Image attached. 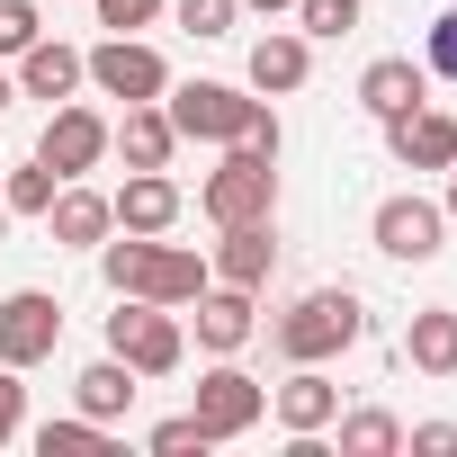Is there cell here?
<instances>
[{
    "instance_id": "20",
    "label": "cell",
    "mask_w": 457,
    "mask_h": 457,
    "mask_svg": "<svg viewBox=\"0 0 457 457\" xmlns=\"http://www.w3.org/2000/svg\"><path fill=\"white\" fill-rule=\"evenodd\" d=\"M270 412H278L287 439H296V430H332V421H341V386H332L323 368H296V377L270 395Z\"/></svg>"
},
{
    "instance_id": "5",
    "label": "cell",
    "mask_w": 457,
    "mask_h": 457,
    "mask_svg": "<svg viewBox=\"0 0 457 457\" xmlns=\"http://www.w3.org/2000/svg\"><path fill=\"white\" fill-rule=\"evenodd\" d=\"M108 350H117L135 377H170V368L188 359V332H179V314H170V305L117 296V314H108Z\"/></svg>"
},
{
    "instance_id": "8",
    "label": "cell",
    "mask_w": 457,
    "mask_h": 457,
    "mask_svg": "<svg viewBox=\"0 0 457 457\" xmlns=\"http://www.w3.org/2000/svg\"><path fill=\"white\" fill-rule=\"evenodd\" d=\"M63 350V305L46 287H10L0 296V368H37Z\"/></svg>"
},
{
    "instance_id": "15",
    "label": "cell",
    "mask_w": 457,
    "mask_h": 457,
    "mask_svg": "<svg viewBox=\"0 0 457 457\" xmlns=\"http://www.w3.org/2000/svg\"><path fill=\"white\" fill-rule=\"evenodd\" d=\"M224 287H270V270H278V234H270V215L261 224H224V243H215V261H206Z\"/></svg>"
},
{
    "instance_id": "12",
    "label": "cell",
    "mask_w": 457,
    "mask_h": 457,
    "mask_svg": "<svg viewBox=\"0 0 457 457\" xmlns=\"http://www.w3.org/2000/svg\"><path fill=\"white\" fill-rule=\"evenodd\" d=\"M37 224H46V234H54L63 252H99V243L117 234V206H108L99 188H81V179H63V188H54V206H46Z\"/></svg>"
},
{
    "instance_id": "16",
    "label": "cell",
    "mask_w": 457,
    "mask_h": 457,
    "mask_svg": "<svg viewBox=\"0 0 457 457\" xmlns=\"http://www.w3.org/2000/svg\"><path fill=\"white\" fill-rule=\"evenodd\" d=\"M305 72H314V37H305V28H270V37H252V90H261V99L305 90Z\"/></svg>"
},
{
    "instance_id": "17",
    "label": "cell",
    "mask_w": 457,
    "mask_h": 457,
    "mask_svg": "<svg viewBox=\"0 0 457 457\" xmlns=\"http://www.w3.org/2000/svg\"><path fill=\"white\" fill-rule=\"evenodd\" d=\"M430 99V63H412V54H377L368 72H359V108L386 126V117H403V108H421Z\"/></svg>"
},
{
    "instance_id": "34",
    "label": "cell",
    "mask_w": 457,
    "mask_h": 457,
    "mask_svg": "<svg viewBox=\"0 0 457 457\" xmlns=\"http://www.w3.org/2000/svg\"><path fill=\"white\" fill-rule=\"evenodd\" d=\"M243 10H261V19H287V10H296V0H243Z\"/></svg>"
},
{
    "instance_id": "13",
    "label": "cell",
    "mask_w": 457,
    "mask_h": 457,
    "mask_svg": "<svg viewBox=\"0 0 457 457\" xmlns=\"http://www.w3.org/2000/svg\"><path fill=\"white\" fill-rule=\"evenodd\" d=\"M252 332H261V305H252V287H224V278H206V287H197V350L234 359Z\"/></svg>"
},
{
    "instance_id": "6",
    "label": "cell",
    "mask_w": 457,
    "mask_h": 457,
    "mask_svg": "<svg viewBox=\"0 0 457 457\" xmlns=\"http://www.w3.org/2000/svg\"><path fill=\"white\" fill-rule=\"evenodd\" d=\"M188 412H197V430L224 448V439L261 430V412H270V386H261V377H243L234 359H224V368H206V377H197V403H188Z\"/></svg>"
},
{
    "instance_id": "22",
    "label": "cell",
    "mask_w": 457,
    "mask_h": 457,
    "mask_svg": "<svg viewBox=\"0 0 457 457\" xmlns=\"http://www.w3.org/2000/svg\"><path fill=\"white\" fill-rule=\"evenodd\" d=\"M403 359L421 377H457V305H421L412 332H403Z\"/></svg>"
},
{
    "instance_id": "27",
    "label": "cell",
    "mask_w": 457,
    "mask_h": 457,
    "mask_svg": "<svg viewBox=\"0 0 457 457\" xmlns=\"http://www.w3.org/2000/svg\"><path fill=\"white\" fill-rule=\"evenodd\" d=\"M37 37H46V10H37V0H0V54L19 63Z\"/></svg>"
},
{
    "instance_id": "10",
    "label": "cell",
    "mask_w": 457,
    "mask_h": 457,
    "mask_svg": "<svg viewBox=\"0 0 457 457\" xmlns=\"http://www.w3.org/2000/svg\"><path fill=\"white\" fill-rule=\"evenodd\" d=\"M37 162H46L54 179L99 170V162H108V117H99V108H81V99H63V108L46 117V135H37Z\"/></svg>"
},
{
    "instance_id": "31",
    "label": "cell",
    "mask_w": 457,
    "mask_h": 457,
    "mask_svg": "<svg viewBox=\"0 0 457 457\" xmlns=\"http://www.w3.org/2000/svg\"><path fill=\"white\" fill-rule=\"evenodd\" d=\"M421 63H430L439 81H457V10H439V19H430V46H421Z\"/></svg>"
},
{
    "instance_id": "35",
    "label": "cell",
    "mask_w": 457,
    "mask_h": 457,
    "mask_svg": "<svg viewBox=\"0 0 457 457\" xmlns=\"http://www.w3.org/2000/svg\"><path fill=\"white\" fill-rule=\"evenodd\" d=\"M10 99H19V81H10V72H0V117H10Z\"/></svg>"
},
{
    "instance_id": "19",
    "label": "cell",
    "mask_w": 457,
    "mask_h": 457,
    "mask_svg": "<svg viewBox=\"0 0 457 457\" xmlns=\"http://www.w3.org/2000/svg\"><path fill=\"white\" fill-rule=\"evenodd\" d=\"M108 206H117V234H170L179 224V179L170 170H126V188Z\"/></svg>"
},
{
    "instance_id": "11",
    "label": "cell",
    "mask_w": 457,
    "mask_h": 457,
    "mask_svg": "<svg viewBox=\"0 0 457 457\" xmlns=\"http://www.w3.org/2000/svg\"><path fill=\"white\" fill-rule=\"evenodd\" d=\"M386 153H395L403 170H448V162H457V117L421 99V108L386 117Z\"/></svg>"
},
{
    "instance_id": "23",
    "label": "cell",
    "mask_w": 457,
    "mask_h": 457,
    "mask_svg": "<svg viewBox=\"0 0 457 457\" xmlns=\"http://www.w3.org/2000/svg\"><path fill=\"white\" fill-rule=\"evenodd\" d=\"M117 439H108V421H90V412H72V421H37V457H108Z\"/></svg>"
},
{
    "instance_id": "33",
    "label": "cell",
    "mask_w": 457,
    "mask_h": 457,
    "mask_svg": "<svg viewBox=\"0 0 457 457\" xmlns=\"http://www.w3.org/2000/svg\"><path fill=\"white\" fill-rule=\"evenodd\" d=\"M403 448L412 457H457V421H421V430H403Z\"/></svg>"
},
{
    "instance_id": "29",
    "label": "cell",
    "mask_w": 457,
    "mask_h": 457,
    "mask_svg": "<svg viewBox=\"0 0 457 457\" xmlns=\"http://www.w3.org/2000/svg\"><path fill=\"white\" fill-rule=\"evenodd\" d=\"M144 448H153V457H206L215 439L197 430V412H179V421H153V439H144Z\"/></svg>"
},
{
    "instance_id": "4",
    "label": "cell",
    "mask_w": 457,
    "mask_h": 457,
    "mask_svg": "<svg viewBox=\"0 0 457 457\" xmlns=\"http://www.w3.org/2000/svg\"><path fill=\"white\" fill-rule=\"evenodd\" d=\"M197 215L215 224H261V215H278V162L270 153H252V144H224V162L197 179Z\"/></svg>"
},
{
    "instance_id": "32",
    "label": "cell",
    "mask_w": 457,
    "mask_h": 457,
    "mask_svg": "<svg viewBox=\"0 0 457 457\" xmlns=\"http://www.w3.org/2000/svg\"><path fill=\"white\" fill-rule=\"evenodd\" d=\"M19 421H28V386H19V368H0V448L19 439Z\"/></svg>"
},
{
    "instance_id": "28",
    "label": "cell",
    "mask_w": 457,
    "mask_h": 457,
    "mask_svg": "<svg viewBox=\"0 0 457 457\" xmlns=\"http://www.w3.org/2000/svg\"><path fill=\"white\" fill-rule=\"evenodd\" d=\"M305 37H350L359 28V0H296V10H287Z\"/></svg>"
},
{
    "instance_id": "30",
    "label": "cell",
    "mask_w": 457,
    "mask_h": 457,
    "mask_svg": "<svg viewBox=\"0 0 457 457\" xmlns=\"http://www.w3.org/2000/svg\"><path fill=\"white\" fill-rule=\"evenodd\" d=\"M153 19H170V0H99V28H108V37H135V28H153Z\"/></svg>"
},
{
    "instance_id": "18",
    "label": "cell",
    "mask_w": 457,
    "mask_h": 457,
    "mask_svg": "<svg viewBox=\"0 0 457 457\" xmlns=\"http://www.w3.org/2000/svg\"><path fill=\"white\" fill-rule=\"evenodd\" d=\"M108 153H126V170H170V153H179L170 108H162V99H135L126 126H108Z\"/></svg>"
},
{
    "instance_id": "38",
    "label": "cell",
    "mask_w": 457,
    "mask_h": 457,
    "mask_svg": "<svg viewBox=\"0 0 457 457\" xmlns=\"http://www.w3.org/2000/svg\"><path fill=\"white\" fill-rule=\"evenodd\" d=\"M448 170H457V162H448Z\"/></svg>"
},
{
    "instance_id": "1",
    "label": "cell",
    "mask_w": 457,
    "mask_h": 457,
    "mask_svg": "<svg viewBox=\"0 0 457 457\" xmlns=\"http://www.w3.org/2000/svg\"><path fill=\"white\" fill-rule=\"evenodd\" d=\"M99 278L117 287V296H144V305H197V287L215 278L188 243H162V234H108L99 243Z\"/></svg>"
},
{
    "instance_id": "3",
    "label": "cell",
    "mask_w": 457,
    "mask_h": 457,
    "mask_svg": "<svg viewBox=\"0 0 457 457\" xmlns=\"http://www.w3.org/2000/svg\"><path fill=\"white\" fill-rule=\"evenodd\" d=\"M359 332H368V305H359L350 287H314V296H296V305L270 323V341H278L287 368H323V359H341Z\"/></svg>"
},
{
    "instance_id": "37",
    "label": "cell",
    "mask_w": 457,
    "mask_h": 457,
    "mask_svg": "<svg viewBox=\"0 0 457 457\" xmlns=\"http://www.w3.org/2000/svg\"><path fill=\"white\" fill-rule=\"evenodd\" d=\"M0 215H10V206H0Z\"/></svg>"
},
{
    "instance_id": "7",
    "label": "cell",
    "mask_w": 457,
    "mask_h": 457,
    "mask_svg": "<svg viewBox=\"0 0 457 457\" xmlns=\"http://www.w3.org/2000/svg\"><path fill=\"white\" fill-rule=\"evenodd\" d=\"M368 234H377L386 261H412V270H421V261L448 252V206H439V197H386V206L368 215Z\"/></svg>"
},
{
    "instance_id": "36",
    "label": "cell",
    "mask_w": 457,
    "mask_h": 457,
    "mask_svg": "<svg viewBox=\"0 0 457 457\" xmlns=\"http://www.w3.org/2000/svg\"><path fill=\"white\" fill-rule=\"evenodd\" d=\"M0 234H10V215H0Z\"/></svg>"
},
{
    "instance_id": "26",
    "label": "cell",
    "mask_w": 457,
    "mask_h": 457,
    "mask_svg": "<svg viewBox=\"0 0 457 457\" xmlns=\"http://www.w3.org/2000/svg\"><path fill=\"white\" fill-rule=\"evenodd\" d=\"M170 19H179L188 37H234V19H243V0H170Z\"/></svg>"
},
{
    "instance_id": "25",
    "label": "cell",
    "mask_w": 457,
    "mask_h": 457,
    "mask_svg": "<svg viewBox=\"0 0 457 457\" xmlns=\"http://www.w3.org/2000/svg\"><path fill=\"white\" fill-rule=\"evenodd\" d=\"M54 188H63V179H54L46 162H19V170H0V206H10V215H46V206H54Z\"/></svg>"
},
{
    "instance_id": "9",
    "label": "cell",
    "mask_w": 457,
    "mask_h": 457,
    "mask_svg": "<svg viewBox=\"0 0 457 457\" xmlns=\"http://www.w3.org/2000/svg\"><path fill=\"white\" fill-rule=\"evenodd\" d=\"M81 63H90L99 99H126V108H135V99H162V90H170V63H162V54H153L144 37H99V46H90Z\"/></svg>"
},
{
    "instance_id": "21",
    "label": "cell",
    "mask_w": 457,
    "mask_h": 457,
    "mask_svg": "<svg viewBox=\"0 0 457 457\" xmlns=\"http://www.w3.org/2000/svg\"><path fill=\"white\" fill-rule=\"evenodd\" d=\"M135 386H144V377H135V368H126L117 350H108V359H90V368L72 377V403H81L90 421H117V412L135 403Z\"/></svg>"
},
{
    "instance_id": "24",
    "label": "cell",
    "mask_w": 457,
    "mask_h": 457,
    "mask_svg": "<svg viewBox=\"0 0 457 457\" xmlns=\"http://www.w3.org/2000/svg\"><path fill=\"white\" fill-rule=\"evenodd\" d=\"M332 430H341V457H395V448H403V421L377 412V403H368V412H341Z\"/></svg>"
},
{
    "instance_id": "14",
    "label": "cell",
    "mask_w": 457,
    "mask_h": 457,
    "mask_svg": "<svg viewBox=\"0 0 457 457\" xmlns=\"http://www.w3.org/2000/svg\"><path fill=\"white\" fill-rule=\"evenodd\" d=\"M19 99H46V108H63L81 81H90V63H81V46H63V37H37L28 54H19Z\"/></svg>"
},
{
    "instance_id": "2",
    "label": "cell",
    "mask_w": 457,
    "mask_h": 457,
    "mask_svg": "<svg viewBox=\"0 0 457 457\" xmlns=\"http://www.w3.org/2000/svg\"><path fill=\"white\" fill-rule=\"evenodd\" d=\"M162 108H170L179 144H252V153L278 162V117H270V99H252V90H234V81H179V90H162Z\"/></svg>"
}]
</instances>
